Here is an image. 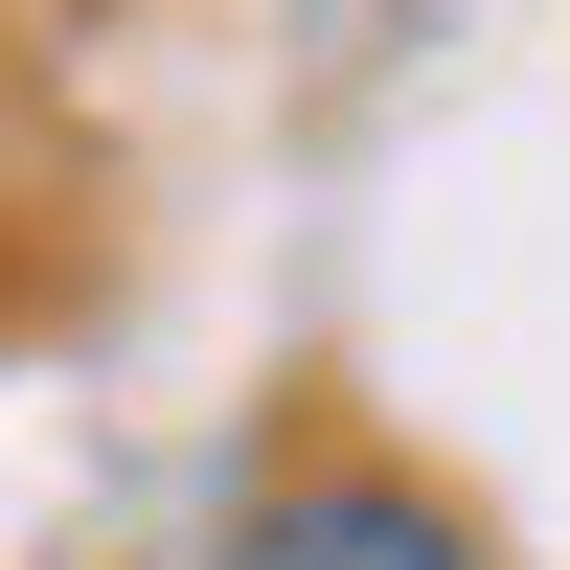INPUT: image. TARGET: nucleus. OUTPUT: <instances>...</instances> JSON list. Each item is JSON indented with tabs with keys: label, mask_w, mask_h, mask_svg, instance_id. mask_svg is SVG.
Wrapping results in <instances>:
<instances>
[{
	"label": "nucleus",
	"mask_w": 570,
	"mask_h": 570,
	"mask_svg": "<svg viewBox=\"0 0 570 570\" xmlns=\"http://www.w3.org/2000/svg\"><path fill=\"white\" fill-rule=\"evenodd\" d=\"M206 570H502V548L456 525L434 480H389V456H297V480L228 502V548H206Z\"/></svg>",
	"instance_id": "nucleus-1"
}]
</instances>
